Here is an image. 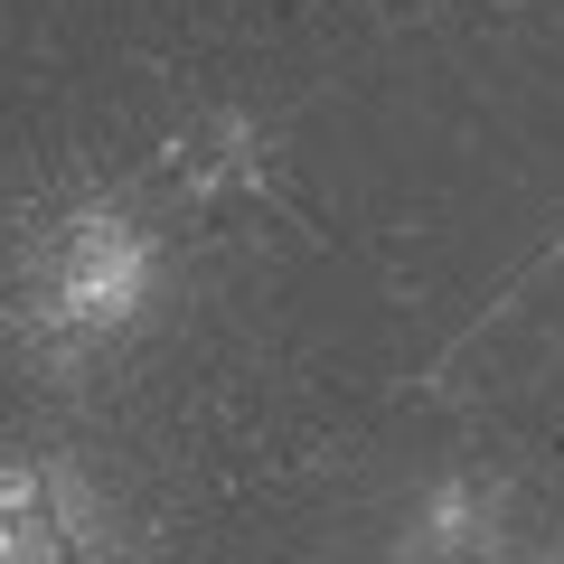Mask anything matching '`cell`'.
Here are the masks:
<instances>
[{"instance_id": "6da1fadb", "label": "cell", "mask_w": 564, "mask_h": 564, "mask_svg": "<svg viewBox=\"0 0 564 564\" xmlns=\"http://www.w3.org/2000/svg\"><path fill=\"white\" fill-rule=\"evenodd\" d=\"M141 282H151V245L122 207H76V217L47 226L39 263H29V311H39L47 339L85 348V339H113L132 321Z\"/></svg>"}]
</instances>
